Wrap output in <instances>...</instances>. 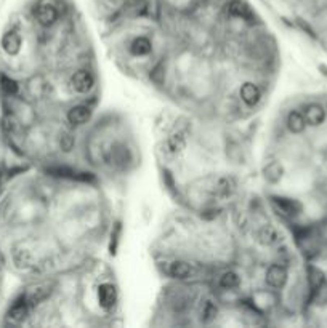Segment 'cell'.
Segmentation results:
<instances>
[{
	"label": "cell",
	"mask_w": 327,
	"mask_h": 328,
	"mask_svg": "<svg viewBox=\"0 0 327 328\" xmlns=\"http://www.w3.org/2000/svg\"><path fill=\"white\" fill-rule=\"evenodd\" d=\"M271 202L274 207L279 210L282 215L285 216H298L301 211H303V205L298 200L290 199V197H284V195H273Z\"/></svg>",
	"instance_id": "1"
},
{
	"label": "cell",
	"mask_w": 327,
	"mask_h": 328,
	"mask_svg": "<svg viewBox=\"0 0 327 328\" xmlns=\"http://www.w3.org/2000/svg\"><path fill=\"white\" fill-rule=\"evenodd\" d=\"M69 85L76 93H88L95 85V79L88 71H79L71 77Z\"/></svg>",
	"instance_id": "2"
},
{
	"label": "cell",
	"mask_w": 327,
	"mask_h": 328,
	"mask_svg": "<svg viewBox=\"0 0 327 328\" xmlns=\"http://www.w3.org/2000/svg\"><path fill=\"white\" fill-rule=\"evenodd\" d=\"M36 20L40 26H53L58 20V10H56V7L52 5V4H40L37 8H36Z\"/></svg>",
	"instance_id": "3"
},
{
	"label": "cell",
	"mask_w": 327,
	"mask_h": 328,
	"mask_svg": "<svg viewBox=\"0 0 327 328\" xmlns=\"http://www.w3.org/2000/svg\"><path fill=\"white\" fill-rule=\"evenodd\" d=\"M98 302L106 310L112 309L117 302V290L112 283H103L98 286Z\"/></svg>",
	"instance_id": "4"
},
{
	"label": "cell",
	"mask_w": 327,
	"mask_h": 328,
	"mask_svg": "<svg viewBox=\"0 0 327 328\" xmlns=\"http://www.w3.org/2000/svg\"><path fill=\"white\" fill-rule=\"evenodd\" d=\"M109 160L112 165H116L119 168H125L132 162V152L124 144H112L109 151Z\"/></svg>",
	"instance_id": "5"
},
{
	"label": "cell",
	"mask_w": 327,
	"mask_h": 328,
	"mask_svg": "<svg viewBox=\"0 0 327 328\" xmlns=\"http://www.w3.org/2000/svg\"><path fill=\"white\" fill-rule=\"evenodd\" d=\"M266 283L271 288H282L287 283V270L279 264L269 266V269L266 270Z\"/></svg>",
	"instance_id": "6"
},
{
	"label": "cell",
	"mask_w": 327,
	"mask_h": 328,
	"mask_svg": "<svg viewBox=\"0 0 327 328\" xmlns=\"http://www.w3.org/2000/svg\"><path fill=\"white\" fill-rule=\"evenodd\" d=\"M226 10L230 15L236 16V18H241L245 21H252L253 18H255L252 8L245 2H242V0H231V2L226 5Z\"/></svg>",
	"instance_id": "7"
},
{
	"label": "cell",
	"mask_w": 327,
	"mask_h": 328,
	"mask_svg": "<svg viewBox=\"0 0 327 328\" xmlns=\"http://www.w3.org/2000/svg\"><path fill=\"white\" fill-rule=\"evenodd\" d=\"M303 116L306 120V125L319 127L325 120V111L321 104H308L303 111Z\"/></svg>",
	"instance_id": "8"
},
{
	"label": "cell",
	"mask_w": 327,
	"mask_h": 328,
	"mask_svg": "<svg viewBox=\"0 0 327 328\" xmlns=\"http://www.w3.org/2000/svg\"><path fill=\"white\" fill-rule=\"evenodd\" d=\"M90 117H92V109L84 104L74 106V108H71L68 112V120L72 125H84L90 120Z\"/></svg>",
	"instance_id": "9"
},
{
	"label": "cell",
	"mask_w": 327,
	"mask_h": 328,
	"mask_svg": "<svg viewBox=\"0 0 327 328\" xmlns=\"http://www.w3.org/2000/svg\"><path fill=\"white\" fill-rule=\"evenodd\" d=\"M186 147V139L182 133H174L170 135L166 143H164V152L169 155H178L185 151Z\"/></svg>",
	"instance_id": "10"
},
{
	"label": "cell",
	"mask_w": 327,
	"mask_h": 328,
	"mask_svg": "<svg viewBox=\"0 0 327 328\" xmlns=\"http://www.w3.org/2000/svg\"><path fill=\"white\" fill-rule=\"evenodd\" d=\"M241 100L247 104V106H255L258 104L260 98H261V93H260V88L252 84V82H247V84H244L241 87Z\"/></svg>",
	"instance_id": "11"
},
{
	"label": "cell",
	"mask_w": 327,
	"mask_h": 328,
	"mask_svg": "<svg viewBox=\"0 0 327 328\" xmlns=\"http://www.w3.org/2000/svg\"><path fill=\"white\" fill-rule=\"evenodd\" d=\"M169 272L175 278H190L194 274V269L191 264H188L185 261H174L169 267Z\"/></svg>",
	"instance_id": "12"
},
{
	"label": "cell",
	"mask_w": 327,
	"mask_h": 328,
	"mask_svg": "<svg viewBox=\"0 0 327 328\" xmlns=\"http://www.w3.org/2000/svg\"><path fill=\"white\" fill-rule=\"evenodd\" d=\"M287 128L292 131V133H301L306 127V120L305 116L298 111H290L289 116H287Z\"/></svg>",
	"instance_id": "13"
},
{
	"label": "cell",
	"mask_w": 327,
	"mask_h": 328,
	"mask_svg": "<svg viewBox=\"0 0 327 328\" xmlns=\"http://www.w3.org/2000/svg\"><path fill=\"white\" fill-rule=\"evenodd\" d=\"M2 47L8 55H16L21 48V37L16 32H7L2 39Z\"/></svg>",
	"instance_id": "14"
},
{
	"label": "cell",
	"mask_w": 327,
	"mask_h": 328,
	"mask_svg": "<svg viewBox=\"0 0 327 328\" xmlns=\"http://www.w3.org/2000/svg\"><path fill=\"white\" fill-rule=\"evenodd\" d=\"M258 240L263 245H274L279 242V232L274 226L266 224L258 231Z\"/></svg>",
	"instance_id": "15"
},
{
	"label": "cell",
	"mask_w": 327,
	"mask_h": 328,
	"mask_svg": "<svg viewBox=\"0 0 327 328\" xmlns=\"http://www.w3.org/2000/svg\"><path fill=\"white\" fill-rule=\"evenodd\" d=\"M8 317L12 318L13 322H23L24 318L28 317V301H16L12 306L10 312H8Z\"/></svg>",
	"instance_id": "16"
},
{
	"label": "cell",
	"mask_w": 327,
	"mask_h": 328,
	"mask_svg": "<svg viewBox=\"0 0 327 328\" xmlns=\"http://www.w3.org/2000/svg\"><path fill=\"white\" fill-rule=\"evenodd\" d=\"M151 42L146 37H136L132 45H130V52H132L133 55L136 56H143V55H148L151 52Z\"/></svg>",
	"instance_id": "17"
},
{
	"label": "cell",
	"mask_w": 327,
	"mask_h": 328,
	"mask_svg": "<svg viewBox=\"0 0 327 328\" xmlns=\"http://www.w3.org/2000/svg\"><path fill=\"white\" fill-rule=\"evenodd\" d=\"M263 173H265V178L268 179L269 183H277L282 178L284 170H282V167L277 162H271V163H268V165L265 167Z\"/></svg>",
	"instance_id": "18"
},
{
	"label": "cell",
	"mask_w": 327,
	"mask_h": 328,
	"mask_svg": "<svg viewBox=\"0 0 327 328\" xmlns=\"http://www.w3.org/2000/svg\"><path fill=\"white\" fill-rule=\"evenodd\" d=\"M236 189V184L231 178H220L217 184H215V192L222 197H228L231 195Z\"/></svg>",
	"instance_id": "19"
},
{
	"label": "cell",
	"mask_w": 327,
	"mask_h": 328,
	"mask_svg": "<svg viewBox=\"0 0 327 328\" xmlns=\"http://www.w3.org/2000/svg\"><path fill=\"white\" fill-rule=\"evenodd\" d=\"M239 283H241V277L236 272H225L220 277V285H222L225 290H233L236 286H239Z\"/></svg>",
	"instance_id": "20"
},
{
	"label": "cell",
	"mask_w": 327,
	"mask_h": 328,
	"mask_svg": "<svg viewBox=\"0 0 327 328\" xmlns=\"http://www.w3.org/2000/svg\"><path fill=\"white\" fill-rule=\"evenodd\" d=\"M308 280H309V285H311V288L317 290V288H321V285L324 283V274L317 267L309 266L308 267Z\"/></svg>",
	"instance_id": "21"
},
{
	"label": "cell",
	"mask_w": 327,
	"mask_h": 328,
	"mask_svg": "<svg viewBox=\"0 0 327 328\" xmlns=\"http://www.w3.org/2000/svg\"><path fill=\"white\" fill-rule=\"evenodd\" d=\"M15 262L18 264L20 267H28L31 266L32 262V256L28 250H18L15 253Z\"/></svg>",
	"instance_id": "22"
},
{
	"label": "cell",
	"mask_w": 327,
	"mask_h": 328,
	"mask_svg": "<svg viewBox=\"0 0 327 328\" xmlns=\"http://www.w3.org/2000/svg\"><path fill=\"white\" fill-rule=\"evenodd\" d=\"M48 294V290L47 288H37V290H34L32 291L29 296H28V302H31V304H37V302H40L42 301L45 296Z\"/></svg>",
	"instance_id": "23"
},
{
	"label": "cell",
	"mask_w": 327,
	"mask_h": 328,
	"mask_svg": "<svg viewBox=\"0 0 327 328\" xmlns=\"http://www.w3.org/2000/svg\"><path fill=\"white\" fill-rule=\"evenodd\" d=\"M2 88L5 90V92L8 95H15V93H18V84H16L15 80L12 79H8V77H2Z\"/></svg>",
	"instance_id": "24"
},
{
	"label": "cell",
	"mask_w": 327,
	"mask_h": 328,
	"mask_svg": "<svg viewBox=\"0 0 327 328\" xmlns=\"http://www.w3.org/2000/svg\"><path fill=\"white\" fill-rule=\"evenodd\" d=\"M217 312H218V309L215 304H212V302H206V306H204V310H202V314H204V318L206 320H212V318H215L217 317Z\"/></svg>",
	"instance_id": "25"
},
{
	"label": "cell",
	"mask_w": 327,
	"mask_h": 328,
	"mask_svg": "<svg viewBox=\"0 0 327 328\" xmlns=\"http://www.w3.org/2000/svg\"><path fill=\"white\" fill-rule=\"evenodd\" d=\"M119 237H120V224H117L116 226V229H114L112 231V234H111V253L114 255V253H116V250H117V243H119Z\"/></svg>",
	"instance_id": "26"
}]
</instances>
